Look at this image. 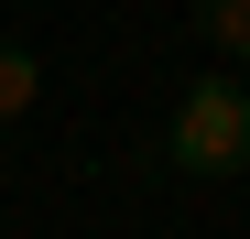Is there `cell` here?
Segmentation results:
<instances>
[{
	"instance_id": "cell-1",
	"label": "cell",
	"mask_w": 250,
	"mask_h": 239,
	"mask_svg": "<svg viewBox=\"0 0 250 239\" xmlns=\"http://www.w3.org/2000/svg\"><path fill=\"white\" fill-rule=\"evenodd\" d=\"M163 163L218 185V174H250V87L239 76H196V87L174 98V120H163Z\"/></svg>"
},
{
	"instance_id": "cell-2",
	"label": "cell",
	"mask_w": 250,
	"mask_h": 239,
	"mask_svg": "<svg viewBox=\"0 0 250 239\" xmlns=\"http://www.w3.org/2000/svg\"><path fill=\"white\" fill-rule=\"evenodd\" d=\"M44 98V65H33V44H0V131H22V109Z\"/></svg>"
},
{
	"instance_id": "cell-3",
	"label": "cell",
	"mask_w": 250,
	"mask_h": 239,
	"mask_svg": "<svg viewBox=\"0 0 250 239\" xmlns=\"http://www.w3.org/2000/svg\"><path fill=\"white\" fill-rule=\"evenodd\" d=\"M196 33H207L229 65H250V0H196Z\"/></svg>"
}]
</instances>
